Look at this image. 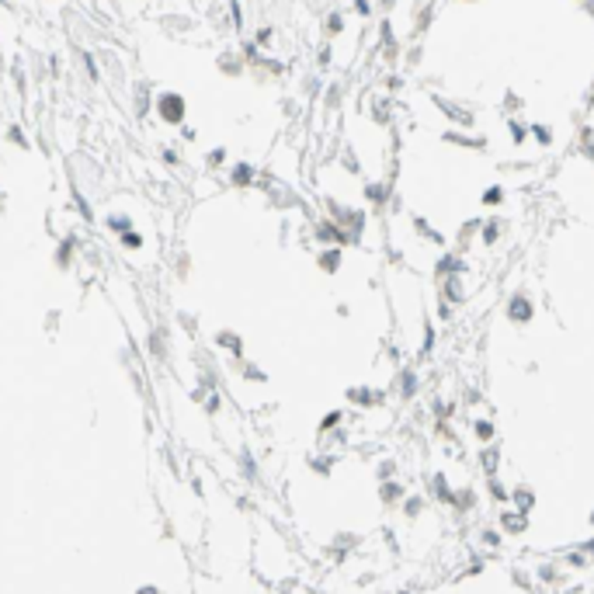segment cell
<instances>
[{
	"label": "cell",
	"mask_w": 594,
	"mask_h": 594,
	"mask_svg": "<svg viewBox=\"0 0 594 594\" xmlns=\"http://www.w3.org/2000/svg\"><path fill=\"white\" fill-rule=\"evenodd\" d=\"M403 497H407V490L400 487L396 479H383V483H379V501H383L386 508H396V504H403Z\"/></svg>",
	"instance_id": "obj_6"
},
{
	"label": "cell",
	"mask_w": 594,
	"mask_h": 594,
	"mask_svg": "<svg viewBox=\"0 0 594 594\" xmlns=\"http://www.w3.org/2000/svg\"><path fill=\"white\" fill-rule=\"evenodd\" d=\"M132 594H167V591H164V587H160L156 580H146V584H139V587H136Z\"/></svg>",
	"instance_id": "obj_21"
},
{
	"label": "cell",
	"mask_w": 594,
	"mask_h": 594,
	"mask_svg": "<svg viewBox=\"0 0 594 594\" xmlns=\"http://www.w3.org/2000/svg\"><path fill=\"white\" fill-rule=\"evenodd\" d=\"M591 521H594V514H591Z\"/></svg>",
	"instance_id": "obj_30"
},
{
	"label": "cell",
	"mask_w": 594,
	"mask_h": 594,
	"mask_svg": "<svg viewBox=\"0 0 594 594\" xmlns=\"http://www.w3.org/2000/svg\"><path fill=\"white\" fill-rule=\"evenodd\" d=\"M591 97H594V87H591Z\"/></svg>",
	"instance_id": "obj_29"
},
{
	"label": "cell",
	"mask_w": 594,
	"mask_h": 594,
	"mask_svg": "<svg viewBox=\"0 0 594 594\" xmlns=\"http://www.w3.org/2000/svg\"><path fill=\"white\" fill-rule=\"evenodd\" d=\"M459 4H479V0H459Z\"/></svg>",
	"instance_id": "obj_28"
},
{
	"label": "cell",
	"mask_w": 594,
	"mask_h": 594,
	"mask_svg": "<svg viewBox=\"0 0 594 594\" xmlns=\"http://www.w3.org/2000/svg\"><path fill=\"white\" fill-rule=\"evenodd\" d=\"M490 487H494V490H490V494H494V497H497V501H508V490H504V487H501V483H497V479H494V483H490Z\"/></svg>",
	"instance_id": "obj_26"
},
{
	"label": "cell",
	"mask_w": 594,
	"mask_h": 594,
	"mask_svg": "<svg viewBox=\"0 0 594 594\" xmlns=\"http://www.w3.org/2000/svg\"><path fill=\"white\" fill-rule=\"evenodd\" d=\"M504 185H490V188H483V195H479V202L487 205V209H497V205H504Z\"/></svg>",
	"instance_id": "obj_11"
},
{
	"label": "cell",
	"mask_w": 594,
	"mask_h": 594,
	"mask_svg": "<svg viewBox=\"0 0 594 594\" xmlns=\"http://www.w3.org/2000/svg\"><path fill=\"white\" fill-rule=\"evenodd\" d=\"M508 136H511V143H514V146H521V143L528 139V126L511 119V122H508Z\"/></svg>",
	"instance_id": "obj_18"
},
{
	"label": "cell",
	"mask_w": 594,
	"mask_h": 594,
	"mask_svg": "<svg viewBox=\"0 0 594 594\" xmlns=\"http://www.w3.org/2000/svg\"><path fill=\"white\" fill-rule=\"evenodd\" d=\"M584 553H591V556H594V538H591V543L584 546Z\"/></svg>",
	"instance_id": "obj_27"
},
{
	"label": "cell",
	"mask_w": 594,
	"mask_h": 594,
	"mask_svg": "<svg viewBox=\"0 0 594 594\" xmlns=\"http://www.w3.org/2000/svg\"><path fill=\"white\" fill-rule=\"evenodd\" d=\"M449 146H466V150H483L487 146V139H479V136H466L462 129H445V136H442Z\"/></svg>",
	"instance_id": "obj_5"
},
{
	"label": "cell",
	"mask_w": 594,
	"mask_h": 594,
	"mask_svg": "<svg viewBox=\"0 0 594 594\" xmlns=\"http://www.w3.org/2000/svg\"><path fill=\"white\" fill-rule=\"evenodd\" d=\"M442 285H445V302H449V306H455V302H462V299H466L462 275H449V278H442Z\"/></svg>",
	"instance_id": "obj_8"
},
{
	"label": "cell",
	"mask_w": 594,
	"mask_h": 594,
	"mask_svg": "<svg viewBox=\"0 0 594 594\" xmlns=\"http://www.w3.org/2000/svg\"><path fill=\"white\" fill-rule=\"evenodd\" d=\"M341 25H344V21H341V14H331V18H327V32H331V35H337V32H341Z\"/></svg>",
	"instance_id": "obj_23"
},
{
	"label": "cell",
	"mask_w": 594,
	"mask_h": 594,
	"mask_svg": "<svg viewBox=\"0 0 594 594\" xmlns=\"http://www.w3.org/2000/svg\"><path fill=\"white\" fill-rule=\"evenodd\" d=\"M414 393H417V375L407 368V372H400V396H403V400H410Z\"/></svg>",
	"instance_id": "obj_17"
},
{
	"label": "cell",
	"mask_w": 594,
	"mask_h": 594,
	"mask_svg": "<svg viewBox=\"0 0 594 594\" xmlns=\"http://www.w3.org/2000/svg\"><path fill=\"white\" fill-rule=\"evenodd\" d=\"M320 268H323L327 275H334L337 268H341V247H327V250H323V254H320Z\"/></svg>",
	"instance_id": "obj_10"
},
{
	"label": "cell",
	"mask_w": 594,
	"mask_h": 594,
	"mask_svg": "<svg viewBox=\"0 0 594 594\" xmlns=\"http://www.w3.org/2000/svg\"><path fill=\"white\" fill-rule=\"evenodd\" d=\"M431 18H435V11H431V8H424V11L417 14V25H414V32H424V28L431 25Z\"/></svg>",
	"instance_id": "obj_22"
},
{
	"label": "cell",
	"mask_w": 594,
	"mask_h": 594,
	"mask_svg": "<svg viewBox=\"0 0 594 594\" xmlns=\"http://www.w3.org/2000/svg\"><path fill=\"white\" fill-rule=\"evenodd\" d=\"M414 230H417L424 240H431V243H442V233H438L435 226H427V219H420V215H414Z\"/></svg>",
	"instance_id": "obj_16"
},
{
	"label": "cell",
	"mask_w": 594,
	"mask_h": 594,
	"mask_svg": "<svg viewBox=\"0 0 594 594\" xmlns=\"http://www.w3.org/2000/svg\"><path fill=\"white\" fill-rule=\"evenodd\" d=\"M483 543H487V546H501V535L497 532H483Z\"/></svg>",
	"instance_id": "obj_25"
},
{
	"label": "cell",
	"mask_w": 594,
	"mask_h": 594,
	"mask_svg": "<svg viewBox=\"0 0 594 594\" xmlns=\"http://www.w3.org/2000/svg\"><path fill=\"white\" fill-rule=\"evenodd\" d=\"M400 508H403V514H407V518H417V514H420V508H424V501H420V497H403V504H400Z\"/></svg>",
	"instance_id": "obj_20"
},
{
	"label": "cell",
	"mask_w": 594,
	"mask_h": 594,
	"mask_svg": "<svg viewBox=\"0 0 594 594\" xmlns=\"http://www.w3.org/2000/svg\"><path fill=\"white\" fill-rule=\"evenodd\" d=\"M504 230H508V219H501V215H494V219H487V223H479V243L483 247H494L504 237Z\"/></svg>",
	"instance_id": "obj_4"
},
{
	"label": "cell",
	"mask_w": 594,
	"mask_h": 594,
	"mask_svg": "<svg viewBox=\"0 0 594 594\" xmlns=\"http://www.w3.org/2000/svg\"><path fill=\"white\" fill-rule=\"evenodd\" d=\"M501 525H504V532H525V525H528V518H525V511H504V518H501Z\"/></svg>",
	"instance_id": "obj_9"
},
{
	"label": "cell",
	"mask_w": 594,
	"mask_h": 594,
	"mask_svg": "<svg viewBox=\"0 0 594 594\" xmlns=\"http://www.w3.org/2000/svg\"><path fill=\"white\" fill-rule=\"evenodd\" d=\"M233 466H237V476H240L243 487H257V483H261V462H257V455L250 449H240L233 455Z\"/></svg>",
	"instance_id": "obj_1"
},
{
	"label": "cell",
	"mask_w": 594,
	"mask_h": 594,
	"mask_svg": "<svg viewBox=\"0 0 594 594\" xmlns=\"http://www.w3.org/2000/svg\"><path fill=\"white\" fill-rule=\"evenodd\" d=\"M504 104H508V108H511V112H518V108H521V97H518V94H511V91H508V94H504Z\"/></svg>",
	"instance_id": "obj_24"
},
{
	"label": "cell",
	"mask_w": 594,
	"mask_h": 594,
	"mask_svg": "<svg viewBox=\"0 0 594 594\" xmlns=\"http://www.w3.org/2000/svg\"><path fill=\"white\" fill-rule=\"evenodd\" d=\"M442 108H445V115L452 119V122H459V126H473V115L469 112H462L459 104H452V101H438Z\"/></svg>",
	"instance_id": "obj_14"
},
{
	"label": "cell",
	"mask_w": 594,
	"mask_h": 594,
	"mask_svg": "<svg viewBox=\"0 0 594 594\" xmlns=\"http://www.w3.org/2000/svg\"><path fill=\"white\" fill-rule=\"evenodd\" d=\"M365 198H368L372 205H386L390 188H386V185H379V181H372V185H365Z\"/></svg>",
	"instance_id": "obj_13"
},
{
	"label": "cell",
	"mask_w": 594,
	"mask_h": 594,
	"mask_svg": "<svg viewBox=\"0 0 594 594\" xmlns=\"http://www.w3.org/2000/svg\"><path fill=\"white\" fill-rule=\"evenodd\" d=\"M449 275H462V257H459V250L445 254V257L435 264V278H438V282H442V278H449Z\"/></svg>",
	"instance_id": "obj_7"
},
{
	"label": "cell",
	"mask_w": 594,
	"mask_h": 594,
	"mask_svg": "<svg viewBox=\"0 0 594 594\" xmlns=\"http://www.w3.org/2000/svg\"><path fill=\"white\" fill-rule=\"evenodd\" d=\"M473 431H476V438H479V442H490V438H494V424H490V420H476Z\"/></svg>",
	"instance_id": "obj_19"
},
{
	"label": "cell",
	"mask_w": 594,
	"mask_h": 594,
	"mask_svg": "<svg viewBox=\"0 0 594 594\" xmlns=\"http://www.w3.org/2000/svg\"><path fill=\"white\" fill-rule=\"evenodd\" d=\"M344 424V410H331V414H323V420H320V435H331V431H337Z\"/></svg>",
	"instance_id": "obj_12"
},
{
	"label": "cell",
	"mask_w": 594,
	"mask_h": 594,
	"mask_svg": "<svg viewBox=\"0 0 594 594\" xmlns=\"http://www.w3.org/2000/svg\"><path fill=\"white\" fill-rule=\"evenodd\" d=\"M528 136H535V143H538V146H553V126L535 122V126H528Z\"/></svg>",
	"instance_id": "obj_15"
},
{
	"label": "cell",
	"mask_w": 594,
	"mask_h": 594,
	"mask_svg": "<svg viewBox=\"0 0 594 594\" xmlns=\"http://www.w3.org/2000/svg\"><path fill=\"white\" fill-rule=\"evenodd\" d=\"M508 320L518 323V327H525V323L535 320V306H532V299H528L525 292H514V296L508 299Z\"/></svg>",
	"instance_id": "obj_2"
},
{
	"label": "cell",
	"mask_w": 594,
	"mask_h": 594,
	"mask_svg": "<svg viewBox=\"0 0 594 594\" xmlns=\"http://www.w3.org/2000/svg\"><path fill=\"white\" fill-rule=\"evenodd\" d=\"M383 400H386V393H383V390H372V386H351V390H348V403H355V407H361V410L379 407Z\"/></svg>",
	"instance_id": "obj_3"
}]
</instances>
